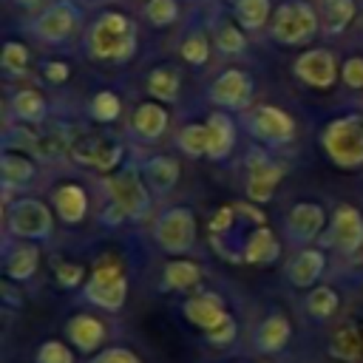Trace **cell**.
I'll list each match as a JSON object with an SVG mask.
<instances>
[{"label":"cell","instance_id":"2","mask_svg":"<svg viewBox=\"0 0 363 363\" xmlns=\"http://www.w3.org/2000/svg\"><path fill=\"white\" fill-rule=\"evenodd\" d=\"M320 145L337 167H346V170L360 167L363 164V113H346L332 119L320 133Z\"/></svg>","mask_w":363,"mask_h":363},{"label":"cell","instance_id":"10","mask_svg":"<svg viewBox=\"0 0 363 363\" xmlns=\"http://www.w3.org/2000/svg\"><path fill=\"white\" fill-rule=\"evenodd\" d=\"M292 71H295V77L303 85L318 88V91H326L337 79V60H335V54L329 48H309V51H303L295 60Z\"/></svg>","mask_w":363,"mask_h":363},{"label":"cell","instance_id":"7","mask_svg":"<svg viewBox=\"0 0 363 363\" xmlns=\"http://www.w3.org/2000/svg\"><path fill=\"white\" fill-rule=\"evenodd\" d=\"M105 190L111 196V204H116L125 218H142L150 210V193L136 170H119L105 179Z\"/></svg>","mask_w":363,"mask_h":363},{"label":"cell","instance_id":"15","mask_svg":"<svg viewBox=\"0 0 363 363\" xmlns=\"http://www.w3.org/2000/svg\"><path fill=\"white\" fill-rule=\"evenodd\" d=\"M182 312H184V318H187L193 326H199V329H204V332L216 329L218 323H224V320L230 318V312L224 309V301H221L216 292H196V295H190V298L182 303Z\"/></svg>","mask_w":363,"mask_h":363},{"label":"cell","instance_id":"34","mask_svg":"<svg viewBox=\"0 0 363 363\" xmlns=\"http://www.w3.org/2000/svg\"><path fill=\"white\" fill-rule=\"evenodd\" d=\"M337 295H335V289L332 286H315L309 295H306V312L312 315V318H320V320H326V318H332L335 312H337Z\"/></svg>","mask_w":363,"mask_h":363},{"label":"cell","instance_id":"36","mask_svg":"<svg viewBox=\"0 0 363 363\" xmlns=\"http://www.w3.org/2000/svg\"><path fill=\"white\" fill-rule=\"evenodd\" d=\"M119 113H122V99L113 91L94 94V99H91V116L96 122H113V119H119Z\"/></svg>","mask_w":363,"mask_h":363},{"label":"cell","instance_id":"6","mask_svg":"<svg viewBox=\"0 0 363 363\" xmlns=\"http://www.w3.org/2000/svg\"><path fill=\"white\" fill-rule=\"evenodd\" d=\"M156 244L170 255H184L196 244V218L187 207H170L159 216L153 230Z\"/></svg>","mask_w":363,"mask_h":363},{"label":"cell","instance_id":"9","mask_svg":"<svg viewBox=\"0 0 363 363\" xmlns=\"http://www.w3.org/2000/svg\"><path fill=\"white\" fill-rule=\"evenodd\" d=\"M284 179V167L272 162L264 150H250L247 156V196L255 204H264L272 199L275 187Z\"/></svg>","mask_w":363,"mask_h":363},{"label":"cell","instance_id":"47","mask_svg":"<svg viewBox=\"0 0 363 363\" xmlns=\"http://www.w3.org/2000/svg\"><path fill=\"white\" fill-rule=\"evenodd\" d=\"M17 3H20V6H26V9H31V6H37L40 0H17Z\"/></svg>","mask_w":363,"mask_h":363},{"label":"cell","instance_id":"23","mask_svg":"<svg viewBox=\"0 0 363 363\" xmlns=\"http://www.w3.org/2000/svg\"><path fill=\"white\" fill-rule=\"evenodd\" d=\"M289 335H292L289 320L275 312V315H269V318L261 320V326H258V332H255V343H258L261 352L275 354V352H281V349L289 343Z\"/></svg>","mask_w":363,"mask_h":363},{"label":"cell","instance_id":"43","mask_svg":"<svg viewBox=\"0 0 363 363\" xmlns=\"http://www.w3.org/2000/svg\"><path fill=\"white\" fill-rule=\"evenodd\" d=\"M91 363H142V360L125 346H111V349H102Z\"/></svg>","mask_w":363,"mask_h":363},{"label":"cell","instance_id":"18","mask_svg":"<svg viewBox=\"0 0 363 363\" xmlns=\"http://www.w3.org/2000/svg\"><path fill=\"white\" fill-rule=\"evenodd\" d=\"M207 133H210V145H207V159L218 162V159H227L230 150L235 147V125L227 113H210L207 116Z\"/></svg>","mask_w":363,"mask_h":363},{"label":"cell","instance_id":"40","mask_svg":"<svg viewBox=\"0 0 363 363\" xmlns=\"http://www.w3.org/2000/svg\"><path fill=\"white\" fill-rule=\"evenodd\" d=\"M37 363H74V354L62 340H45L37 349Z\"/></svg>","mask_w":363,"mask_h":363},{"label":"cell","instance_id":"25","mask_svg":"<svg viewBox=\"0 0 363 363\" xmlns=\"http://www.w3.org/2000/svg\"><path fill=\"white\" fill-rule=\"evenodd\" d=\"M201 281V267L190 258H173L164 272H162V286L164 289H176V292H187Z\"/></svg>","mask_w":363,"mask_h":363},{"label":"cell","instance_id":"17","mask_svg":"<svg viewBox=\"0 0 363 363\" xmlns=\"http://www.w3.org/2000/svg\"><path fill=\"white\" fill-rule=\"evenodd\" d=\"M65 337L79 349V352H96L99 346H102V340H105V323L99 320V318H94V315H85V312H79V315H74V318H68V323H65Z\"/></svg>","mask_w":363,"mask_h":363},{"label":"cell","instance_id":"4","mask_svg":"<svg viewBox=\"0 0 363 363\" xmlns=\"http://www.w3.org/2000/svg\"><path fill=\"white\" fill-rule=\"evenodd\" d=\"M85 298L108 312H116L128 298V278L119 264H96L85 281Z\"/></svg>","mask_w":363,"mask_h":363},{"label":"cell","instance_id":"37","mask_svg":"<svg viewBox=\"0 0 363 363\" xmlns=\"http://www.w3.org/2000/svg\"><path fill=\"white\" fill-rule=\"evenodd\" d=\"M182 57L190 62V65H204L207 60H210V43H207V37L201 34V31H193V34H187L184 40H182Z\"/></svg>","mask_w":363,"mask_h":363},{"label":"cell","instance_id":"26","mask_svg":"<svg viewBox=\"0 0 363 363\" xmlns=\"http://www.w3.org/2000/svg\"><path fill=\"white\" fill-rule=\"evenodd\" d=\"M318 11H320L318 17H320L323 31H326L329 37H335V34L346 31V26L354 20L357 6H354V0H320Z\"/></svg>","mask_w":363,"mask_h":363},{"label":"cell","instance_id":"5","mask_svg":"<svg viewBox=\"0 0 363 363\" xmlns=\"http://www.w3.org/2000/svg\"><path fill=\"white\" fill-rule=\"evenodd\" d=\"M6 224H9V233H14L17 238L40 241V238L51 235L54 216L40 199H17L6 210Z\"/></svg>","mask_w":363,"mask_h":363},{"label":"cell","instance_id":"1","mask_svg":"<svg viewBox=\"0 0 363 363\" xmlns=\"http://www.w3.org/2000/svg\"><path fill=\"white\" fill-rule=\"evenodd\" d=\"M85 48L94 60L105 62H125L136 54V26L122 11L99 14L85 37Z\"/></svg>","mask_w":363,"mask_h":363},{"label":"cell","instance_id":"14","mask_svg":"<svg viewBox=\"0 0 363 363\" xmlns=\"http://www.w3.org/2000/svg\"><path fill=\"white\" fill-rule=\"evenodd\" d=\"M329 244L340 252H354L363 244V216L352 204H337L329 221Z\"/></svg>","mask_w":363,"mask_h":363},{"label":"cell","instance_id":"16","mask_svg":"<svg viewBox=\"0 0 363 363\" xmlns=\"http://www.w3.org/2000/svg\"><path fill=\"white\" fill-rule=\"evenodd\" d=\"M323 227H326V213L315 201H298L286 213V230L298 241H312Z\"/></svg>","mask_w":363,"mask_h":363},{"label":"cell","instance_id":"28","mask_svg":"<svg viewBox=\"0 0 363 363\" xmlns=\"http://www.w3.org/2000/svg\"><path fill=\"white\" fill-rule=\"evenodd\" d=\"M40 264V250L34 244H17L14 250L6 252V275L11 281H28L37 272Z\"/></svg>","mask_w":363,"mask_h":363},{"label":"cell","instance_id":"45","mask_svg":"<svg viewBox=\"0 0 363 363\" xmlns=\"http://www.w3.org/2000/svg\"><path fill=\"white\" fill-rule=\"evenodd\" d=\"M43 74H45V79H48V82L60 85V82H65V79H68L71 68H68V62H60V60H48V62L43 65Z\"/></svg>","mask_w":363,"mask_h":363},{"label":"cell","instance_id":"22","mask_svg":"<svg viewBox=\"0 0 363 363\" xmlns=\"http://www.w3.org/2000/svg\"><path fill=\"white\" fill-rule=\"evenodd\" d=\"M54 207L60 213V218L65 224H79L85 218V210H88V196L79 184H62L54 190Z\"/></svg>","mask_w":363,"mask_h":363},{"label":"cell","instance_id":"31","mask_svg":"<svg viewBox=\"0 0 363 363\" xmlns=\"http://www.w3.org/2000/svg\"><path fill=\"white\" fill-rule=\"evenodd\" d=\"M329 354L337 357V360H357L363 354V337H360V329L354 323H346L335 332L332 343H329Z\"/></svg>","mask_w":363,"mask_h":363},{"label":"cell","instance_id":"33","mask_svg":"<svg viewBox=\"0 0 363 363\" xmlns=\"http://www.w3.org/2000/svg\"><path fill=\"white\" fill-rule=\"evenodd\" d=\"M176 145L184 156H207V145H210V133H207V125L201 122H193V125H184L176 136Z\"/></svg>","mask_w":363,"mask_h":363},{"label":"cell","instance_id":"39","mask_svg":"<svg viewBox=\"0 0 363 363\" xmlns=\"http://www.w3.org/2000/svg\"><path fill=\"white\" fill-rule=\"evenodd\" d=\"M26 65H28V48L23 43H17V40H9L3 45V68L9 74H23Z\"/></svg>","mask_w":363,"mask_h":363},{"label":"cell","instance_id":"29","mask_svg":"<svg viewBox=\"0 0 363 363\" xmlns=\"http://www.w3.org/2000/svg\"><path fill=\"white\" fill-rule=\"evenodd\" d=\"M182 88V77L173 65H159L147 74V94L156 96L159 102H173L179 96Z\"/></svg>","mask_w":363,"mask_h":363},{"label":"cell","instance_id":"30","mask_svg":"<svg viewBox=\"0 0 363 363\" xmlns=\"http://www.w3.org/2000/svg\"><path fill=\"white\" fill-rule=\"evenodd\" d=\"M11 111H14V116H17L20 122L37 125V122H43V116H45V99H43L40 91L23 88V91H17V94L11 96Z\"/></svg>","mask_w":363,"mask_h":363},{"label":"cell","instance_id":"21","mask_svg":"<svg viewBox=\"0 0 363 363\" xmlns=\"http://www.w3.org/2000/svg\"><path fill=\"white\" fill-rule=\"evenodd\" d=\"M130 128H133V133L142 136V139H159V136L167 130V111H164L159 102H142V105L133 111Z\"/></svg>","mask_w":363,"mask_h":363},{"label":"cell","instance_id":"35","mask_svg":"<svg viewBox=\"0 0 363 363\" xmlns=\"http://www.w3.org/2000/svg\"><path fill=\"white\" fill-rule=\"evenodd\" d=\"M216 48L221 54H241L247 48V37H244V28L241 26H233V23H221L216 28Z\"/></svg>","mask_w":363,"mask_h":363},{"label":"cell","instance_id":"11","mask_svg":"<svg viewBox=\"0 0 363 363\" xmlns=\"http://www.w3.org/2000/svg\"><path fill=\"white\" fill-rule=\"evenodd\" d=\"M250 96H252V77L247 71H241V68L221 71L213 79V85H210V99L218 108H224V111H241V108H247Z\"/></svg>","mask_w":363,"mask_h":363},{"label":"cell","instance_id":"41","mask_svg":"<svg viewBox=\"0 0 363 363\" xmlns=\"http://www.w3.org/2000/svg\"><path fill=\"white\" fill-rule=\"evenodd\" d=\"M340 79L343 85L354 88V91H363V57H349L343 60L340 65Z\"/></svg>","mask_w":363,"mask_h":363},{"label":"cell","instance_id":"32","mask_svg":"<svg viewBox=\"0 0 363 363\" xmlns=\"http://www.w3.org/2000/svg\"><path fill=\"white\" fill-rule=\"evenodd\" d=\"M233 11L244 31H258L269 20V0H235Z\"/></svg>","mask_w":363,"mask_h":363},{"label":"cell","instance_id":"38","mask_svg":"<svg viewBox=\"0 0 363 363\" xmlns=\"http://www.w3.org/2000/svg\"><path fill=\"white\" fill-rule=\"evenodd\" d=\"M145 17H147L153 26H170V23L179 17V3H176V0H147Z\"/></svg>","mask_w":363,"mask_h":363},{"label":"cell","instance_id":"44","mask_svg":"<svg viewBox=\"0 0 363 363\" xmlns=\"http://www.w3.org/2000/svg\"><path fill=\"white\" fill-rule=\"evenodd\" d=\"M235 335H238V326H235V320H233V315H230L224 323H218L216 329L207 332V340H210L213 346H227V343L235 340Z\"/></svg>","mask_w":363,"mask_h":363},{"label":"cell","instance_id":"13","mask_svg":"<svg viewBox=\"0 0 363 363\" xmlns=\"http://www.w3.org/2000/svg\"><path fill=\"white\" fill-rule=\"evenodd\" d=\"M77 6L71 0H60L54 6H48L37 20H34V34L43 43H62L71 37V31L77 28Z\"/></svg>","mask_w":363,"mask_h":363},{"label":"cell","instance_id":"20","mask_svg":"<svg viewBox=\"0 0 363 363\" xmlns=\"http://www.w3.org/2000/svg\"><path fill=\"white\" fill-rule=\"evenodd\" d=\"M281 252V244L275 238V233L269 227H255L247 241H244V250H241V261L247 264H272Z\"/></svg>","mask_w":363,"mask_h":363},{"label":"cell","instance_id":"12","mask_svg":"<svg viewBox=\"0 0 363 363\" xmlns=\"http://www.w3.org/2000/svg\"><path fill=\"white\" fill-rule=\"evenodd\" d=\"M71 156L79 164L96 167V170H111L122 162V145L111 136H79L77 142H71Z\"/></svg>","mask_w":363,"mask_h":363},{"label":"cell","instance_id":"42","mask_svg":"<svg viewBox=\"0 0 363 363\" xmlns=\"http://www.w3.org/2000/svg\"><path fill=\"white\" fill-rule=\"evenodd\" d=\"M57 281L65 289H74L85 281V267L82 264H57Z\"/></svg>","mask_w":363,"mask_h":363},{"label":"cell","instance_id":"24","mask_svg":"<svg viewBox=\"0 0 363 363\" xmlns=\"http://www.w3.org/2000/svg\"><path fill=\"white\" fill-rule=\"evenodd\" d=\"M34 173H37V167H34V162H31L28 156H23V153H11V150L3 153L0 176H3V193H6V196H9L14 187L28 184V182L34 179Z\"/></svg>","mask_w":363,"mask_h":363},{"label":"cell","instance_id":"27","mask_svg":"<svg viewBox=\"0 0 363 363\" xmlns=\"http://www.w3.org/2000/svg\"><path fill=\"white\" fill-rule=\"evenodd\" d=\"M142 173H145V182L150 184V190L170 193L179 182V162L170 156H153V159H147Z\"/></svg>","mask_w":363,"mask_h":363},{"label":"cell","instance_id":"3","mask_svg":"<svg viewBox=\"0 0 363 363\" xmlns=\"http://www.w3.org/2000/svg\"><path fill=\"white\" fill-rule=\"evenodd\" d=\"M318 28H320V17H318L312 3H306V0H284L272 11L269 34L281 45H303V43H309L315 37Z\"/></svg>","mask_w":363,"mask_h":363},{"label":"cell","instance_id":"19","mask_svg":"<svg viewBox=\"0 0 363 363\" xmlns=\"http://www.w3.org/2000/svg\"><path fill=\"white\" fill-rule=\"evenodd\" d=\"M323 269H326V255H323L320 250H303V252H298V255L289 261L286 278L292 281V286L306 289V286H312V284L323 275Z\"/></svg>","mask_w":363,"mask_h":363},{"label":"cell","instance_id":"8","mask_svg":"<svg viewBox=\"0 0 363 363\" xmlns=\"http://www.w3.org/2000/svg\"><path fill=\"white\" fill-rule=\"evenodd\" d=\"M247 128L255 139L267 142V145H286L295 136V119L275 108V105H258L247 113Z\"/></svg>","mask_w":363,"mask_h":363},{"label":"cell","instance_id":"46","mask_svg":"<svg viewBox=\"0 0 363 363\" xmlns=\"http://www.w3.org/2000/svg\"><path fill=\"white\" fill-rule=\"evenodd\" d=\"M233 218H235V207H221V210L213 216L210 230H213V233H227V230L233 227Z\"/></svg>","mask_w":363,"mask_h":363}]
</instances>
